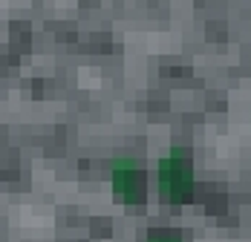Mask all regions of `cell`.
Returning a JSON list of instances; mask_svg holds the SVG:
<instances>
[{
	"mask_svg": "<svg viewBox=\"0 0 251 242\" xmlns=\"http://www.w3.org/2000/svg\"><path fill=\"white\" fill-rule=\"evenodd\" d=\"M145 242H182V237L174 231H153V234H148Z\"/></svg>",
	"mask_w": 251,
	"mask_h": 242,
	"instance_id": "obj_3",
	"label": "cell"
},
{
	"mask_svg": "<svg viewBox=\"0 0 251 242\" xmlns=\"http://www.w3.org/2000/svg\"><path fill=\"white\" fill-rule=\"evenodd\" d=\"M110 185L113 194L125 202L127 208L145 205V170L133 156H116L110 165Z\"/></svg>",
	"mask_w": 251,
	"mask_h": 242,
	"instance_id": "obj_2",
	"label": "cell"
},
{
	"mask_svg": "<svg viewBox=\"0 0 251 242\" xmlns=\"http://www.w3.org/2000/svg\"><path fill=\"white\" fill-rule=\"evenodd\" d=\"M156 185L159 194L174 205H185L194 199L197 182H194V162L188 147H171L159 165H156Z\"/></svg>",
	"mask_w": 251,
	"mask_h": 242,
	"instance_id": "obj_1",
	"label": "cell"
}]
</instances>
